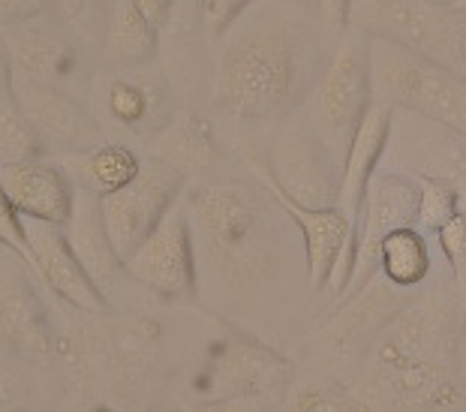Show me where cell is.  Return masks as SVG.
I'll list each match as a JSON object with an SVG mask.
<instances>
[{"label": "cell", "mask_w": 466, "mask_h": 412, "mask_svg": "<svg viewBox=\"0 0 466 412\" xmlns=\"http://www.w3.org/2000/svg\"><path fill=\"white\" fill-rule=\"evenodd\" d=\"M458 289H433L394 317L364 356L355 382L370 412H461L458 340L463 326Z\"/></svg>", "instance_id": "6da1fadb"}, {"label": "cell", "mask_w": 466, "mask_h": 412, "mask_svg": "<svg viewBox=\"0 0 466 412\" xmlns=\"http://www.w3.org/2000/svg\"><path fill=\"white\" fill-rule=\"evenodd\" d=\"M199 283L223 296H244L259 289L280 265L283 253V208L262 184L208 181L187 193Z\"/></svg>", "instance_id": "7a4b0ae2"}, {"label": "cell", "mask_w": 466, "mask_h": 412, "mask_svg": "<svg viewBox=\"0 0 466 412\" xmlns=\"http://www.w3.org/2000/svg\"><path fill=\"white\" fill-rule=\"evenodd\" d=\"M319 70L310 39L292 22H238L211 70V103L241 121H283L307 100Z\"/></svg>", "instance_id": "3957f363"}, {"label": "cell", "mask_w": 466, "mask_h": 412, "mask_svg": "<svg viewBox=\"0 0 466 412\" xmlns=\"http://www.w3.org/2000/svg\"><path fill=\"white\" fill-rule=\"evenodd\" d=\"M66 395L138 412L163 367V326L145 313H82L64 331Z\"/></svg>", "instance_id": "277c9868"}, {"label": "cell", "mask_w": 466, "mask_h": 412, "mask_svg": "<svg viewBox=\"0 0 466 412\" xmlns=\"http://www.w3.org/2000/svg\"><path fill=\"white\" fill-rule=\"evenodd\" d=\"M373 103V66H370V36L346 27L337 39L331 57L316 75L307 94V121L325 148L340 166L350 154L355 133Z\"/></svg>", "instance_id": "5b68a950"}, {"label": "cell", "mask_w": 466, "mask_h": 412, "mask_svg": "<svg viewBox=\"0 0 466 412\" xmlns=\"http://www.w3.org/2000/svg\"><path fill=\"white\" fill-rule=\"evenodd\" d=\"M373 100L415 112L466 136V75L410 52L403 45L370 39Z\"/></svg>", "instance_id": "8992f818"}, {"label": "cell", "mask_w": 466, "mask_h": 412, "mask_svg": "<svg viewBox=\"0 0 466 412\" xmlns=\"http://www.w3.org/2000/svg\"><path fill=\"white\" fill-rule=\"evenodd\" d=\"M235 154L241 156L253 178L271 181L283 196H289L304 208H334L337 205L340 166L334 163L325 142L316 136L307 115L283 117L268 156L244 139L235 142Z\"/></svg>", "instance_id": "52a82bcc"}, {"label": "cell", "mask_w": 466, "mask_h": 412, "mask_svg": "<svg viewBox=\"0 0 466 412\" xmlns=\"http://www.w3.org/2000/svg\"><path fill=\"white\" fill-rule=\"evenodd\" d=\"M87 109L100 121L103 133H121L127 139L151 142L175 121L177 87L160 61L103 66L94 75Z\"/></svg>", "instance_id": "ba28073f"}, {"label": "cell", "mask_w": 466, "mask_h": 412, "mask_svg": "<svg viewBox=\"0 0 466 412\" xmlns=\"http://www.w3.org/2000/svg\"><path fill=\"white\" fill-rule=\"evenodd\" d=\"M350 27L466 75V15L421 0H352Z\"/></svg>", "instance_id": "9c48e42d"}, {"label": "cell", "mask_w": 466, "mask_h": 412, "mask_svg": "<svg viewBox=\"0 0 466 412\" xmlns=\"http://www.w3.org/2000/svg\"><path fill=\"white\" fill-rule=\"evenodd\" d=\"M9 55V70L15 78L55 87L87 103L94 75L87 70V48L61 22L55 9H46L25 22L0 27Z\"/></svg>", "instance_id": "30bf717a"}, {"label": "cell", "mask_w": 466, "mask_h": 412, "mask_svg": "<svg viewBox=\"0 0 466 412\" xmlns=\"http://www.w3.org/2000/svg\"><path fill=\"white\" fill-rule=\"evenodd\" d=\"M406 304L410 298L403 296V289L391 286L382 274H376L367 286L352 292L350 298H340L334 310L316 322L307 337V349L319 365L343 374L370 352L373 340Z\"/></svg>", "instance_id": "8fae6325"}, {"label": "cell", "mask_w": 466, "mask_h": 412, "mask_svg": "<svg viewBox=\"0 0 466 412\" xmlns=\"http://www.w3.org/2000/svg\"><path fill=\"white\" fill-rule=\"evenodd\" d=\"M292 382L295 365L283 352L241 328L220 322V335L211 343L208 365L193 379V391L199 395L196 400L232 395H262L283 400Z\"/></svg>", "instance_id": "7c38bea8"}, {"label": "cell", "mask_w": 466, "mask_h": 412, "mask_svg": "<svg viewBox=\"0 0 466 412\" xmlns=\"http://www.w3.org/2000/svg\"><path fill=\"white\" fill-rule=\"evenodd\" d=\"M36 280L31 262L0 247V347L25 365L48 367L61 361L64 331H57Z\"/></svg>", "instance_id": "4fadbf2b"}, {"label": "cell", "mask_w": 466, "mask_h": 412, "mask_svg": "<svg viewBox=\"0 0 466 412\" xmlns=\"http://www.w3.org/2000/svg\"><path fill=\"white\" fill-rule=\"evenodd\" d=\"M187 178L160 156H142L138 175L127 187L108 193L100 199L106 232L115 244V253L127 262L142 244L151 238L154 229L168 211L181 202Z\"/></svg>", "instance_id": "5bb4252c"}, {"label": "cell", "mask_w": 466, "mask_h": 412, "mask_svg": "<svg viewBox=\"0 0 466 412\" xmlns=\"http://www.w3.org/2000/svg\"><path fill=\"white\" fill-rule=\"evenodd\" d=\"M419 199V181L412 175L385 169V166L370 175L359 214V229H355L352 277L340 298H350L352 292H359L380 274V244L385 241V235H391L400 226H415Z\"/></svg>", "instance_id": "9a60e30c"}, {"label": "cell", "mask_w": 466, "mask_h": 412, "mask_svg": "<svg viewBox=\"0 0 466 412\" xmlns=\"http://www.w3.org/2000/svg\"><path fill=\"white\" fill-rule=\"evenodd\" d=\"M124 265L127 277L160 301L187 304L199 296V268H196L193 232L184 202L166 214L151 238Z\"/></svg>", "instance_id": "2e32d148"}, {"label": "cell", "mask_w": 466, "mask_h": 412, "mask_svg": "<svg viewBox=\"0 0 466 412\" xmlns=\"http://www.w3.org/2000/svg\"><path fill=\"white\" fill-rule=\"evenodd\" d=\"M380 166L412 178L449 181L463 193L466 202V136L415 112L394 109L389 145Z\"/></svg>", "instance_id": "e0dca14e"}, {"label": "cell", "mask_w": 466, "mask_h": 412, "mask_svg": "<svg viewBox=\"0 0 466 412\" xmlns=\"http://www.w3.org/2000/svg\"><path fill=\"white\" fill-rule=\"evenodd\" d=\"M13 91L22 112L27 115V121L34 124L36 136L43 139L46 154L55 156L76 154L106 142L103 126L91 115V109H87V103L76 100V96H69L64 91H55V87L27 82V78H15V75H13Z\"/></svg>", "instance_id": "ac0fdd59"}, {"label": "cell", "mask_w": 466, "mask_h": 412, "mask_svg": "<svg viewBox=\"0 0 466 412\" xmlns=\"http://www.w3.org/2000/svg\"><path fill=\"white\" fill-rule=\"evenodd\" d=\"M22 220H25L27 247H31V265L36 277L52 289V296L61 298L78 313H91V317L108 313V298L96 289V283L87 277L82 262L76 259L64 226L34 220V217H22Z\"/></svg>", "instance_id": "d6986e66"}, {"label": "cell", "mask_w": 466, "mask_h": 412, "mask_svg": "<svg viewBox=\"0 0 466 412\" xmlns=\"http://www.w3.org/2000/svg\"><path fill=\"white\" fill-rule=\"evenodd\" d=\"M0 187L6 190L9 202L22 217L66 226L76 187L57 160L52 163L48 156H39V160L0 166Z\"/></svg>", "instance_id": "ffe728a7"}, {"label": "cell", "mask_w": 466, "mask_h": 412, "mask_svg": "<svg viewBox=\"0 0 466 412\" xmlns=\"http://www.w3.org/2000/svg\"><path fill=\"white\" fill-rule=\"evenodd\" d=\"M64 232H66L69 247L76 253V259L82 262V268L87 271V277L96 283V289L112 304V296H117L130 277H127V265L115 253V244L106 232L100 196L76 190L73 211H69Z\"/></svg>", "instance_id": "44dd1931"}, {"label": "cell", "mask_w": 466, "mask_h": 412, "mask_svg": "<svg viewBox=\"0 0 466 412\" xmlns=\"http://www.w3.org/2000/svg\"><path fill=\"white\" fill-rule=\"evenodd\" d=\"M391 117H394V106L373 100L370 109H367L364 121L355 133V142L350 154H346L343 163V175H340V190H337V205L334 208L350 220L352 229H359V214H361V202H364V190L370 175L380 169L385 145H389V133H391Z\"/></svg>", "instance_id": "7402d4cb"}, {"label": "cell", "mask_w": 466, "mask_h": 412, "mask_svg": "<svg viewBox=\"0 0 466 412\" xmlns=\"http://www.w3.org/2000/svg\"><path fill=\"white\" fill-rule=\"evenodd\" d=\"M147 154L160 156L190 184L217 172V166L223 160V145L217 139L214 124L202 112L181 109L160 136L147 142Z\"/></svg>", "instance_id": "603a6c76"}, {"label": "cell", "mask_w": 466, "mask_h": 412, "mask_svg": "<svg viewBox=\"0 0 466 412\" xmlns=\"http://www.w3.org/2000/svg\"><path fill=\"white\" fill-rule=\"evenodd\" d=\"M55 160L64 166V172L69 175L76 190L94 193L100 199L127 187L138 175V166H142V156L127 142H103L87 151L61 154Z\"/></svg>", "instance_id": "cb8c5ba5"}, {"label": "cell", "mask_w": 466, "mask_h": 412, "mask_svg": "<svg viewBox=\"0 0 466 412\" xmlns=\"http://www.w3.org/2000/svg\"><path fill=\"white\" fill-rule=\"evenodd\" d=\"M100 57L108 66L160 61V31L138 13L130 0H115Z\"/></svg>", "instance_id": "d4e9b609"}, {"label": "cell", "mask_w": 466, "mask_h": 412, "mask_svg": "<svg viewBox=\"0 0 466 412\" xmlns=\"http://www.w3.org/2000/svg\"><path fill=\"white\" fill-rule=\"evenodd\" d=\"M380 274L403 292L421 286L431 274L428 235L415 226H400L391 235H385V241L380 244Z\"/></svg>", "instance_id": "484cf974"}, {"label": "cell", "mask_w": 466, "mask_h": 412, "mask_svg": "<svg viewBox=\"0 0 466 412\" xmlns=\"http://www.w3.org/2000/svg\"><path fill=\"white\" fill-rule=\"evenodd\" d=\"M283 400V412H370L352 386L331 374L295 377Z\"/></svg>", "instance_id": "4316f807"}, {"label": "cell", "mask_w": 466, "mask_h": 412, "mask_svg": "<svg viewBox=\"0 0 466 412\" xmlns=\"http://www.w3.org/2000/svg\"><path fill=\"white\" fill-rule=\"evenodd\" d=\"M39 156H48L46 145L15 100L13 78L0 82V166L39 160Z\"/></svg>", "instance_id": "83f0119b"}, {"label": "cell", "mask_w": 466, "mask_h": 412, "mask_svg": "<svg viewBox=\"0 0 466 412\" xmlns=\"http://www.w3.org/2000/svg\"><path fill=\"white\" fill-rule=\"evenodd\" d=\"M52 9L87 48V55H103L115 0H52Z\"/></svg>", "instance_id": "f1b7e54d"}, {"label": "cell", "mask_w": 466, "mask_h": 412, "mask_svg": "<svg viewBox=\"0 0 466 412\" xmlns=\"http://www.w3.org/2000/svg\"><path fill=\"white\" fill-rule=\"evenodd\" d=\"M415 181H419V193H421L415 229L424 235H436L451 214L461 211L463 193L454 187V184L440 181V178H415Z\"/></svg>", "instance_id": "f546056e"}, {"label": "cell", "mask_w": 466, "mask_h": 412, "mask_svg": "<svg viewBox=\"0 0 466 412\" xmlns=\"http://www.w3.org/2000/svg\"><path fill=\"white\" fill-rule=\"evenodd\" d=\"M22 358L0 347V412H34V382Z\"/></svg>", "instance_id": "4dcf8cb0"}, {"label": "cell", "mask_w": 466, "mask_h": 412, "mask_svg": "<svg viewBox=\"0 0 466 412\" xmlns=\"http://www.w3.org/2000/svg\"><path fill=\"white\" fill-rule=\"evenodd\" d=\"M256 0H202V22L208 43L223 39L232 27L247 15V9H253Z\"/></svg>", "instance_id": "1f68e13d"}, {"label": "cell", "mask_w": 466, "mask_h": 412, "mask_svg": "<svg viewBox=\"0 0 466 412\" xmlns=\"http://www.w3.org/2000/svg\"><path fill=\"white\" fill-rule=\"evenodd\" d=\"M280 400L262 395H232V397H208L181 404L177 412H274Z\"/></svg>", "instance_id": "d6a6232c"}, {"label": "cell", "mask_w": 466, "mask_h": 412, "mask_svg": "<svg viewBox=\"0 0 466 412\" xmlns=\"http://www.w3.org/2000/svg\"><path fill=\"white\" fill-rule=\"evenodd\" d=\"M0 247L15 250L18 256H25L31 262V247H27V235H25V220L15 211V205L9 202L6 190L0 187Z\"/></svg>", "instance_id": "836d02e7"}, {"label": "cell", "mask_w": 466, "mask_h": 412, "mask_svg": "<svg viewBox=\"0 0 466 412\" xmlns=\"http://www.w3.org/2000/svg\"><path fill=\"white\" fill-rule=\"evenodd\" d=\"M52 9V0H0V27L25 22Z\"/></svg>", "instance_id": "e575fe53"}, {"label": "cell", "mask_w": 466, "mask_h": 412, "mask_svg": "<svg viewBox=\"0 0 466 412\" xmlns=\"http://www.w3.org/2000/svg\"><path fill=\"white\" fill-rule=\"evenodd\" d=\"M350 4L352 0H313V9L329 31L343 34L350 27Z\"/></svg>", "instance_id": "d590c367"}, {"label": "cell", "mask_w": 466, "mask_h": 412, "mask_svg": "<svg viewBox=\"0 0 466 412\" xmlns=\"http://www.w3.org/2000/svg\"><path fill=\"white\" fill-rule=\"evenodd\" d=\"M130 4L157 27V31H163L168 15H172V9H175V0H130Z\"/></svg>", "instance_id": "8d00e7d4"}, {"label": "cell", "mask_w": 466, "mask_h": 412, "mask_svg": "<svg viewBox=\"0 0 466 412\" xmlns=\"http://www.w3.org/2000/svg\"><path fill=\"white\" fill-rule=\"evenodd\" d=\"M458 382L466 395V313H463V326H461V340H458Z\"/></svg>", "instance_id": "74e56055"}, {"label": "cell", "mask_w": 466, "mask_h": 412, "mask_svg": "<svg viewBox=\"0 0 466 412\" xmlns=\"http://www.w3.org/2000/svg\"><path fill=\"white\" fill-rule=\"evenodd\" d=\"M9 78H13V70H9L6 43H4V34H0V82H9Z\"/></svg>", "instance_id": "f35d334b"}, {"label": "cell", "mask_w": 466, "mask_h": 412, "mask_svg": "<svg viewBox=\"0 0 466 412\" xmlns=\"http://www.w3.org/2000/svg\"><path fill=\"white\" fill-rule=\"evenodd\" d=\"M138 412H177V409H175L172 404H166V400H154V397H151Z\"/></svg>", "instance_id": "ab89813d"}, {"label": "cell", "mask_w": 466, "mask_h": 412, "mask_svg": "<svg viewBox=\"0 0 466 412\" xmlns=\"http://www.w3.org/2000/svg\"><path fill=\"white\" fill-rule=\"evenodd\" d=\"M421 4H431V6H451L454 0H421Z\"/></svg>", "instance_id": "60d3db41"}, {"label": "cell", "mask_w": 466, "mask_h": 412, "mask_svg": "<svg viewBox=\"0 0 466 412\" xmlns=\"http://www.w3.org/2000/svg\"><path fill=\"white\" fill-rule=\"evenodd\" d=\"M451 9H458L461 15H466V0H454V4H451Z\"/></svg>", "instance_id": "b9f144b4"}, {"label": "cell", "mask_w": 466, "mask_h": 412, "mask_svg": "<svg viewBox=\"0 0 466 412\" xmlns=\"http://www.w3.org/2000/svg\"><path fill=\"white\" fill-rule=\"evenodd\" d=\"M274 412H283V409H280V407H277V409H274Z\"/></svg>", "instance_id": "7bdbcfd3"}]
</instances>
